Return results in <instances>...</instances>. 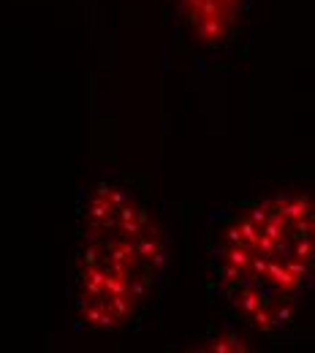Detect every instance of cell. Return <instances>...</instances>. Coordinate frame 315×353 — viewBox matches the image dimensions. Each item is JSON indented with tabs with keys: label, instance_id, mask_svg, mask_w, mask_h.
<instances>
[{
	"label": "cell",
	"instance_id": "7a4b0ae2",
	"mask_svg": "<svg viewBox=\"0 0 315 353\" xmlns=\"http://www.w3.org/2000/svg\"><path fill=\"white\" fill-rule=\"evenodd\" d=\"M239 0H185V14L193 30L207 44H221L228 36Z\"/></svg>",
	"mask_w": 315,
	"mask_h": 353
},
{
	"label": "cell",
	"instance_id": "6da1fadb",
	"mask_svg": "<svg viewBox=\"0 0 315 353\" xmlns=\"http://www.w3.org/2000/svg\"><path fill=\"white\" fill-rule=\"evenodd\" d=\"M215 261L228 302L247 323L283 326L315 277V199L277 193L239 212L221 234Z\"/></svg>",
	"mask_w": 315,
	"mask_h": 353
}]
</instances>
